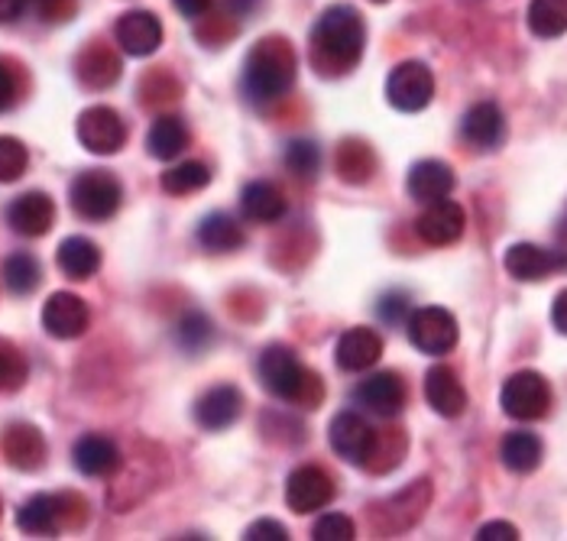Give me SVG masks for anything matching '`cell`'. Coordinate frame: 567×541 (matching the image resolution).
<instances>
[{
    "instance_id": "18",
    "label": "cell",
    "mask_w": 567,
    "mask_h": 541,
    "mask_svg": "<svg viewBox=\"0 0 567 541\" xmlns=\"http://www.w3.org/2000/svg\"><path fill=\"white\" fill-rule=\"evenodd\" d=\"M461 136H464L474 149H481V153L499 149L503 139H506V117H503V111H499L493 101L474 104V107L464 114V121H461Z\"/></svg>"
},
{
    "instance_id": "41",
    "label": "cell",
    "mask_w": 567,
    "mask_h": 541,
    "mask_svg": "<svg viewBox=\"0 0 567 541\" xmlns=\"http://www.w3.org/2000/svg\"><path fill=\"white\" fill-rule=\"evenodd\" d=\"M13 101H17V79H13V72L0 62V114L10 111Z\"/></svg>"
},
{
    "instance_id": "6",
    "label": "cell",
    "mask_w": 567,
    "mask_h": 541,
    "mask_svg": "<svg viewBox=\"0 0 567 541\" xmlns=\"http://www.w3.org/2000/svg\"><path fill=\"white\" fill-rule=\"evenodd\" d=\"M499 406H503V412L509 418H516V422H538L551 408V386L535 370L513 373L506 379L503 393H499Z\"/></svg>"
},
{
    "instance_id": "14",
    "label": "cell",
    "mask_w": 567,
    "mask_h": 541,
    "mask_svg": "<svg viewBox=\"0 0 567 541\" xmlns=\"http://www.w3.org/2000/svg\"><path fill=\"white\" fill-rule=\"evenodd\" d=\"M464 225H467L464 208H461L457 201H451V198H441V201H432V205L419 215L415 233H419L425 243H432V247H447V243L461 240Z\"/></svg>"
},
{
    "instance_id": "15",
    "label": "cell",
    "mask_w": 567,
    "mask_h": 541,
    "mask_svg": "<svg viewBox=\"0 0 567 541\" xmlns=\"http://www.w3.org/2000/svg\"><path fill=\"white\" fill-rule=\"evenodd\" d=\"M114 37H117V43L127 55L143 59V55H153L163 45V23L150 10H131V13H124L117 20Z\"/></svg>"
},
{
    "instance_id": "45",
    "label": "cell",
    "mask_w": 567,
    "mask_h": 541,
    "mask_svg": "<svg viewBox=\"0 0 567 541\" xmlns=\"http://www.w3.org/2000/svg\"><path fill=\"white\" fill-rule=\"evenodd\" d=\"M254 3H257V0H227V7H230V13H237V17H244V13H250V10H254Z\"/></svg>"
},
{
    "instance_id": "44",
    "label": "cell",
    "mask_w": 567,
    "mask_h": 541,
    "mask_svg": "<svg viewBox=\"0 0 567 541\" xmlns=\"http://www.w3.org/2000/svg\"><path fill=\"white\" fill-rule=\"evenodd\" d=\"M27 10V0H0V23H13Z\"/></svg>"
},
{
    "instance_id": "33",
    "label": "cell",
    "mask_w": 567,
    "mask_h": 541,
    "mask_svg": "<svg viewBox=\"0 0 567 541\" xmlns=\"http://www.w3.org/2000/svg\"><path fill=\"white\" fill-rule=\"evenodd\" d=\"M212 181V169L205 163H178L169 173H163V188L169 195H192L202 191Z\"/></svg>"
},
{
    "instance_id": "21",
    "label": "cell",
    "mask_w": 567,
    "mask_h": 541,
    "mask_svg": "<svg viewBox=\"0 0 567 541\" xmlns=\"http://www.w3.org/2000/svg\"><path fill=\"white\" fill-rule=\"evenodd\" d=\"M405 188L422 205L441 201V198H447L454 191V169L447 163H441V159H422V163L412 166Z\"/></svg>"
},
{
    "instance_id": "16",
    "label": "cell",
    "mask_w": 567,
    "mask_h": 541,
    "mask_svg": "<svg viewBox=\"0 0 567 541\" xmlns=\"http://www.w3.org/2000/svg\"><path fill=\"white\" fill-rule=\"evenodd\" d=\"M7 225L23 237H43L55 225V205L45 191H27L10 201Z\"/></svg>"
},
{
    "instance_id": "34",
    "label": "cell",
    "mask_w": 567,
    "mask_h": 541,
    "mask_svg": "<svg viewBox=\"0 0 567 541\" xmlns=\"http://www.w3.org/2000/svg\"><path fill=\"white\" fill-rule=\"evenodd\" d=\"M286 166H289V173H296L299 179L318 176V166H321V149H318V143H311V139H292V143L286 146Z\"/></svg>"
},
{
    "instance_id": "35",
    "label": "cell",
    "mask_w": 567,
    "mask_h": 541,
    "mask_svg": "<svg viewBox=\"0 0 567 541\" xmlns=\"http://www.w3.org/2000/svg\"><path fill=\"white\" fill-rule=\"evenodd\" d=\"M30 166V153L17 136H0V181H17Z\"/></svg>"
},
{
    "instance_id": "42",
    "label": "cell",
    "mask_w": 567,
    "mask_h": 541,
    "mask_svg": "<svg viewBox=\"0 0 567 541\" xmlns=\"http://www.w3.org/2000/svg\"><path fill=\"white\" fill-rule=\"evenodd\" d=\"M173 3L182 17H188V20H198V17H205V13L212 10V3H215V0H173Z\"/></svg>"
},
{
    "instance_id": "3",
    "label": "cell",
    "mask_w": 567,
    "mask_h": 541,
    "mask_svg": "<svg viewBox=\"0 0 567 541\" xmlns=\"http://www.w3.org/2000/svg\"><path fill=\"white\" fill-rule=\"evenodd\" d=\"M69 201L72 211L85 221H107L117 215L121 201H124V188L104 169H87L82 176H75L69 188Z\"/></svg>"
},
{
    "instance_id": "28",
    "label": "cell",
    "mask_w": 567,
    "mask_h": 541,
    "mask_svg": "<svg viewBox=\"0 0 567 541\" xmlns=\"http://www.w3.org/2000/svg\"><path fill=\"white\" fill-rule=\"evenodd\" d=\"M499 457H503V464H506L513 474H532V470L542 464V457H545V445H542V438L532 435V431H509V435L503 438Z\"/></svg>"
},
{
    "instance_id": "4",
    "label": "cell",
    "mask_w": 567,
    "mask_h": 541,
    "mask_svg": "<svg viewBox=\"0 0 567 541\" xmlns=\"http://www.w3.org/2000/svg\"><path fill=\"white\" fill-rule=\"evenodd\" d=\"M260 370L262 386L276 396V399H286V403H299L308 389V376L302 361L296 357V351L282 347V344H272L260 354Z\"/></svg>"
},
{
    "instance_id": "27",
    "label": "cell",
    "mask_w": 567,
    "mask_h": 541,
    "mask_svg": "<svg viewBox=\"0 0 567 541\" xmlns=\"http://www.w3.org/2000/svg\"><path fill=\"white\" fill-rule=\"evenodd\" d=\"M198 243L208 250V253H234V250H240L244 247V230L240 225L230 218V215H224V211H215V215H208L202 225H198Z\"/></svg>"
},
{
    "instance_id": "23",
    "label": "cell",
    "mask_w": 567,
    "mask_h": 541,
    "mask_svg": "<svg viewBox=\"0 0 567 541\" xmlns=\"http://www.w3.org/2000/svg\"><path fill=\"white\" fill-rule=\"evenodd\" d=\"M240 208H244V218L257 221V225H276L286 218V198L282 191L272 185V181H250L244 191H240Z\"/></svg>"
},
{
    "instance_id": "12",
    "label": "cell",
    "mask_w": 567,
    "mask_h": 541,
    "mask_svg": "<svg viewBox=\"0 0 567 541\" xmlns=\"http://www.w3.org/2000/svg\"><path fill=\"white\" fill-rule=\"evenodd\" d=\"M91 312L75 292H52L43 305V327L59 341H75L87 331Z\"/></svg>"
},
{
    "instance_id": "17",
    "label": "cell",
    "mask_w": 567,
    "mask_h": 541,
    "mask_svg": "<svg viewBox=\"0 0 567 541\" xmlns=\"http://www.w3.org/2000/svg\"><path fill=\"white\" fill-rule=\"evenodd\" d=\"M244 412V396L237 386L230 383H220V386H212L198 403H195V422L205 428V431H224L230 428Z\"/></svg>"
},
{
    "instance_id": "22",
    "label": "cell",
    "mask_w": 567,
    "mask_h": 541,
    "mask_svg": "<svg viewBox=\"0 0 567 541\" xmlns=\"http://www.w3.org/2000/svg\"><path fill=\"white\" fill-rule=\"evenodd\" d=\"M72 460L85 477H111L121 467V451L111 438L104 435H85L75 441Z\"/></svg>"
},
{
    "instance_id": "31",
    "label": "cell",
    "mask_w": 567,
    "mask_h": 541,
    "mask_svg": "<svg viewBox=\"0 0 567 541\" xmlns=\"http://www.w3.org/2000/svg\"><path fill=\"white\" fill-rule=\"evenodd\" d=\"M40 279H43V270H40V260L33 257V253H10L7 260H3V282H7V289L13 292V295H30V292H37V285H40Z\"/></svg>"
},
{
    "instance_id": "9",
    "label": "cell",
    "mask_w": 567,
    "mask_h": 541,
    "mask_svg": "<svg viewBox=\"0 0 567 541\" xmlns=\"http://www.w3.org/2000/svg\"><path fill=\"white\" fill-rule=\"evenodd\" d=\"M331 451L344 457L348 464H367L377 451V431L370 428V422L357 412H338L331 418V431H328Z\"/></svg>"
},
{
    "instance_id": "40",
    "label": "cell",
    "mask_w": 567,
    "mask_h": 541,
    "mask_svg": "<svg viewBox=\"0 0 567 541\" xmlns=\"http://www.w3.org/2000/svg\"><path fill=\"white\" fill-rule=\"evenodd\" d=\"M519 539V529L513 522H486L481 532H477V541H516Z\"/></svg>"
},
{
    "instance_id": "20",
    "label": "cell",
    "mask_w": 567,
    "mask_h": 541,
    "mask_svg": "<svg viewBox=\"0 0 567 541\" xmlns=\"http://www.w3.org/2000/svg\"><path fill=\"white\" fill-rule=\"evenodd\" d=\"M425 399L444 418H457L467 408L464 383L457 379V373L451 366H432L425 373Z\"/></svg>"
},
{
    "instance_id": "43",
    "label": "cell",
    "mask_w": 567,
    "mask_h": 541,
    "mask_svg": "<svg viewBox=\"0 0 567 541\" xmlns=\"http://www.w3.org/2000/svg\"><path fill=\"white\" fill-rule=\"evenodd\" d=\"M551 321H555V327L567 337V289L565 292H558V299H555V305H551Z\"/></svg>"
},
{
    "instance_id": "1",
    "label": "cell",
    "mask_w": 567,
    "mask_h": 541,
    "mask_svg": "<svg viewBox=\"0 0 567 541\" xmlns=\"http://www.w3.org/2000/svg\"><path fill=\"white\" fill-rule=\"evenodd\" d=\"M363 43H367V30L350 3L328 7L311 30V55L324 69H338V72L353 69L363 55Z\"/></svg>"
},
{
    "instance_id": "29",
    "label": "cell",
    "mask_w": 567,
    "mask_h": 541,
    "mask_svg": "<svg viewBox=\"0 0 567 541\" xmlns=\"http://www.w3.org/2000/svg\"><path fill=\"white\" fill-rule=\"evenodd\" d=\"M3 448H7L10 464L20 467V470H37V467L43 464V438H40V431H37L33 425H13V428L7 431Z\"/></svg>"
},
{
    "instance_id": "32",
    "label": "cell",
    "mask_w": 567,
    "mask_h": 541,
    "mask_svg": "<svg viewBox=\"0 0 567 541\" xmlns=\"http://www.w3.org/2000/svg\"><path fill=\"white\" fill-rule=\"evenodd\" d=\"M175 344L185 354H202L208 344H215V321L202 312H188L175 324Z\"/></svg>"
},
{
    "instance_id": "10",
    "label": "cell",
    "mask_w": 567,
    "mask_h": 541,
    "mask_svg": "<svg viewBox=\"0 0 567 541\" xmlns=\"http://www.w3.org/2000/svg\"><path fill=\"white\" fill-rule=\"evenodd\" d=\"M506 272L519 282H542L555 272L567 270V253L565 250H548L538 243H513L506 250Z\"/></svg>"
},
{
    "instance_id": "2",
    "label": "cell",
    "mask_w": 567,
    "mask_h": 541,
    "mask_svg": "<svg viewBox=\"0 0 567 541\" xmlns=\"http://www.w3.org/2000/svg\"><path fill=\"white\" fill-rule=\"evenodd\" d=\"M296 79V69H292V52H286L282 45L262 43L254 49V55L247 59V69H244V91L250 101L266 104V101H276L282 97L289 85Z\"/></svg>"
},
{
    "instance_id": "19",
    "label": "cell",
    "mask_w": 567,
    "mask_h": 541,
    "mask_svg": "<svg viewBox=\"0 0 567 541\" xmlns=\"http://www.w3.org/2000/svg\"><path fill=\"white\" fill-rule=\"evenodd\" d=\"M380 357H383V341L370 327H350L341 334V341L334 347V361L344 373H363V370L377 366Z\"/></svg>"
},
{
    "instance_id": "5",
    "label": "cell",
    "mask_w": 567,
    "mask_h": 541,
    "mask_svg": "<svg viewBox=\"0 0 567 541\" xmlns=\"http://www.w3.org/2000/svg\"><path fill=\"white\" fill-rule=\"evenodd\" d=\"M405 334L415 351H422L429 357H444L457 344V318L441 305H425L409 315Z\"/></svg>"
},
{
    "instance_id": "38",
    "label": "cell",
    "mask_w": 567,
    "mask_h": 541,
    "mask_svg": "<svg viewBox=\"0 0 567 541\" xmlns=\"http://www.w3.org/2000/svg\"><path fill=\"white\" fill-rule=\"evenodd\" d=\"M23 379V366H20V357L10 344L0 341V389H10Z\"/></svg>"
},
{
    "instance_id": "13",
    "label": "cell",
    "mask_w": 567,
    "mask_h": 541,
    "mask_svg": "<svg viewBox=\"0 0 567 541\" xmlns=\"http://www.w3.org/2000/svg\"><path fill=\"white\" fill-rule=\"evenodd\" d=\"M353 403L380 418H393L405 406V383L395 373H377L353 386Z\"/></svg>"
},
{
    "instance_id": "39",
    "label": "cell",
    "mask_w": 567,
    "mask_h": 541,
    "mask_svg": "<svg viewBox=\"0 0 567 541\" xmlns=\"http://www.w3.org/2000/svg\"><path fill=\"white\" fill-rule=\"evenodd\" d=\"M244 539L247 541H289V532H286V526H282V522H276V519H260V522H254V526L244 532Z\"/></svg>"
},
{
    "instance_id": "25",
    "label": "cell",
    "mask_w": 567,
    "mask_h": 541,
    "mask_svg": "<svg viewBox=\"0 0 567 541\" xmlns=\"http://www.w3.org/2000/svg\"><path fill=\"white\" fill-rule=\"evenodd\" d=\"M55 263H59V270L65 272L69 279H79L82 282V279H91L94 272L101 270V250L87 237H65L59 243Z\"/></svg>"
},
{
    "instance_id": "7",
    "label": "cell",
    "mask_w": 567,
    "mask_h": 541,
    "mask_svg": "<svg viewBox=\"0 0 567 541\" xmlns=\"http://www.w3.org/2000/svg\"><path fill=\"white\" fill-rule=\"evenodd\" d=\"M386 97L395 111L419 114L435 97V75L425 62H402L395 65L393 75L386 79Z\"/></svg>"
},
{
    "instance_id": "37",
    "label": "cell",
    "mask_w": 567,
    "mask_h": 541,
    "mask_svg": "<svg viewBox=\"0 0 567 541\" xmlns=\"http://www.w3.org/2000/svg\"><path fill=\"white\" fill-rule=\"evenodd\" d=\"M377 315L383 324H402V321H409V295L405 292H386V295H380V302H377Z\"/></svg>"
},
{
    "instance_id": "8",
    "label": "cell",
    "mask_w": 567,
    "mask_h": 541,
    "mask_svg": "<svg viewBox=\"0 0 567 541\" xmlns=\"http://www.w3.org/2000/svg\"><path fill=\"white\" fill-rule=\"evenodd\" d=\"M75 131H79L82 146L94 156H114L127 143V127H124L121 114L114 107H104V104L82 111Z\"/></svg>"
},
{
    "instance_id": "24",
    "label": "cell",
    "mask_w": 567,
    "mask_h": 541,
    "mask_svg": "<svg viewBox=\"0 0 567 541\" xmlns=\"http://www.w3.org/2000/svg\"><path fill=\"white\" fill-rule=\"evenodd\" d=\"M62 499L49 497V493H40V497H30L20 512H17V526L20 532L27 535H55L59 526H62Z\"/></svg>"
},
{
    "instance_id": "11",
    "label": "cell",
    "mask_w": 567,
    "mask_h": 541,
    "mask_svg": "<svg viewBox=\"0 0 567 541\" xmlns=\"http://www.w3.org/2000/svg\"><path fill=\"white\" fill-rule=\"evenodd\" d=\"M334 499V480L321 470V467H299L289 474L286 480V502L292 512L308 516V512H318L324 506H331Z\"/></svg>"
},
{
    "instance_id": "36",
    "label": "cell",
    "mask_w": 567,
    "mask_h": 541,
    "mask_svg": "<svg viewBox=\"0 0 567 541\" xmlns=\"http://www.w3.org/2000/svg\"><path fill=\"white\" fill-rule=\"evenodd\" d=\"M357 539V526L344 512H328L315 522L311 541H350Z\"/></svg>"
},
{
    "instance_id": "26",
    "label": "cell",
    "mask_w": 567,
    "mask_h": 541,
    "mask_svg": "<svg viewBox=\"0 0 567 541\" xmlns=\"http://www.w3.org/2000/svg\"><path fill=\"white\" fill-rule=\"evenodd\" d=\"M188 146V131H185V121L166 114V117H156L150 134H146V153L159 163H169L175 159L182 149Z\"/></svg>"
},
{
    "instance_id": "30",
    "label": "cell",
    "mask_w": 567,
    "mask_h": 541,
    "mask_svg": "<svg viewBox=\"0 0 567 541\" xmlns=\"http://www.w3.org/2000/svg\"><path fill=\"white\" fill-rule=\"evenodd\" d=\"M528 30L538 40H558L567 33V0H532Z\"/></svg>"
}]
</instances>
